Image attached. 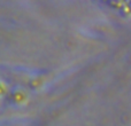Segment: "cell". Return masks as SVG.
Returning <instances> with one entry per match:
<instances>
[{"mask_svg": "<svg viewBox=\"0 0 131 126\" xmlns=\"http://www.w3.org/2000/svg\"><path fill=\"white\" fill-rule=\"evenodd\" d=\"M106 1L124 13H131V0H106Z\"/></svg>", "mask_w": 131, "mask_h": 126, "instance_id": "6da1fadb", "label": "cell"}]
</instances>
